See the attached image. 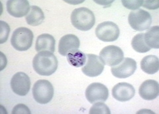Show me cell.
<instances>
[{
	"label": "cell",
	"mask_w": 159,
	"mask_h": 114,
	"mask_svg": "<svg viewBox=\"0 0 159 114\" xmlns=\"http://www.w3.org/2000/svg\"><path fill=\"white\" fill-rule=\"evenodd\" d=\"M58 60L51 52H42L35 55L33 60V67L39 75L51 76L58 68Z\"/></svg>",
	"instance_id": "cell-1"
},
{
	"label": "cell",
	"mask_w": 159,
	"mask_h": 114,
	"mask_svg": "<svg viewBox=\"0 0 159 114\" xmlns=\"http://www.w3.org/2000/svg\"><path fill=\"white\" fill-rule=\"evenodd\" d=\"M70 19L74 27L84 32L91 29L96 22V17L90 9L84 7L74 9Z\"/></svg>",
	"instance_id": "cell-2"
},
{
	"label": "cell",
	"mask_w": 159,
	"mask_h": 114,
	"mask_svg": "<svg viewBox=\"0 0 159 114\" xmlns=\"http://www.w3.org/2000/svg\"><path fill=\"white\" fill-rule=\"evenodd\" d=\"M33 33L27 27H19L15 30L11 38V46L17 51H27L32 46Z\"/></svg>",
	"instance_id": "cell-3"
},
{
	"label": "cell",
	"mask_w": 159,
	"mask_h": 114,
	"mask_svg": "<svg viewBox=\"0 0 159 114\" xmlns=\"http://www.w3.org/2000/svg\"><path fill=\"white\" fill-rule=\"evenodd\" d=\"M32 91L34 100L41 104L49 103L54 96L53 86L51 82L46 80H40L36 82Z\"/></svg>",
	"instance_id": "cell-4"
},
{
	"label": "cell",
	"mask_w": 159,
	"mask_h": 114,
	"mask_svg": "<svg viewBox=\"0 0 159 114\" xmlns=\"http://www.w3.org/2000/svg\"><path fill=\"white\" fill-rule=\"evenodd\" d=\"M128 22L130 26L135 31L143 32L150 27L152 17L148 12L142 9H138L129 13Z\"/></svg>",
	"instance_id": "cell-5"
},
{
	"label": "cell",
	"mask_w": 159,
	"mask_h": 114,
	"mask_svg": "<svg viewBox=\"0 0 159 114\" xmlns=\"http://www.w3.org/2000/svg\"><path fill=\"white\" fill-rule=\"evenodd\" d=\"M95 32L97 37L104 42H115L120 34L119 27L112 22H104L99 23Z\"/></svg>",
	"instance_id": "cell-6"
},
{
	"label": "cell",
	"mask_w": 159,
	"mask_h": 114,
	"mask_svg": "<svg viewBox=\"0 0 159 114\" xmlns=\"http://www.w3.org/2000/svg\"><path fill=\"white\" fill-rule=\"evenodd\" d=\"M99 57L105 65L113 67L123 61L124 53L120 47L116 46H108L103 47L99 52Z\"/></svg>",
	"instance_id": "cell-7"
},
{
	"label": "cell",
	"mask_w": 159,
	"mask_h": 114,
	"mask_svg": "<svg viewBox=\"0 0 159 114\" xmlns=\"http://www.w3.org/2000/svg\"><path fill=\"white\" fill-rule=\"evenodd\" d=\"M86 97L90 103L106 102L109 96L107 87L101 83H92L86 90Z\"/></svg>",
	"instance_id": "cell-8"
},
{
	"label": "cell",
	"mask_w": 159,
	"mask_h": 114,
	"mask_svg": "<svg viewBox=\"0 0 159 114\" xmlns=\"http://www.w3.org/2000/svg\"><path fill=\"white\" fill-rule=\"evenodd\" d=\"M10 84L13 92L20 96H26L31 88L30 78L24 72H17L14 74Z\"/></svg>",
	"instance_id": "cell-9"
},
{
	"label": "cell",
	"mask_w": 159,
	"mask_h": 114,
	"mask_svg": "<svg viewBox=\"0 0 159 114\" xmlns=\"http://www.w3.org/2000/svg\"><path fill=\"white\" fill-rule=\"evenodd\" d=\"M105 64L95 54H86V62L82 68V72L89 77H96L100 75L104 69Z\"/></svg>",
	"instance_id": "cell-10"
},
{
	"label": "cell",
	"mask_w": 159,
	"mask_h": 114,
	"mask_svg": "<svg viewBox=\"0 0 159 114\" xmlns=\"http://www.w3.org/2000/svg\"><path fill=\"white\" fill-rule=\"evenodd\" d=\"M137 69V62L135 59L125 57L123 61L116 66L111 68L113 76L120 79H125L131 76Z\"/></svg>",
	"instance_id": "cell-11"
},
{
	"label": "cell",
	"mask_w": 159,
	"mask_h": 114,
	"mask_svg": "<svg viewBox=\"0 0 159 114\" xmlns=\"http://www.w3.org/2000/svg\"><path fill=\"white\" fill-rule=\"evenodd\" d=\"M135 94V90L130 83H119L112 89V96L116 100L125 102L131 100Z\"/></svg>",
	"instance_id": "cell-12"
},
{
	"label": "cell",
	"mask_w": 159,
	"mask_h": 114,
	"mask_svg": "<svg viewBox=\"0 0 159 114\" xmlns=\"http://www.w3.org/2000/svg\"><path fill=\"white\" fill-rule=\"evenodd\" d=\"M80 46V39L75 35L67 34L61 37L58 43V52L63 56H66L72 52L78 50Z\"/></svg>",
	"instance_id": "cell-13"
},
{
	"label": "cell",
	"mask_w": 159,
	"mask_h": 114,
	"mask_svg": "<svg viewBox=\"0 0 159 114\" xmlns=\"http://www.w3.org/2000/svg\"><path fill=\"white\" fill-rule=\"evenodd\" d=\"M30 5L26 0H10L7 2V11L15 17L27 16L30 11Z\"/></svg>",
	"instance_id": "cell-14"
},
{
	"label": "cell",
	"mask_w": 159,
	"mask_h": 114,
	"mask_svg": "<svg viewBox=\"0 0 159 114\" xmlns=\"http://www.w3.org/2000/svg\"><path fill=\"white\" fill-rule=\"evenodd\" d=\"M139 93L145 100H153L159 94V86L158 82L153 80H147L144 82L139 87Z\"/></svg>",
	"instance_id": "cell-15"
},
{
	"label": "cell",
	"mask_w": 159,
	"mask_h": 114,
	"mask_svg": "<svg viewBox=\"0 0 159 114\" xmlns=\"http://www.w3.org/2000/svg\"><path fill=\"white\" fill-rule=\"evenodd\" d=\"M56 41L54 37L48 33H43L38 36L35 43L37 52H48L53 53L55 50Z\"/></svg>",
	"instance_id": "cell-16"
},
{
	"label": "cell",
	"mask_w": 159,
	"mask_h": 114,
	"mask_svg": "<svg viewBox=\"0 0 159 114\" xmlns=\"http://www.w3.org/2000/svg\"><path fill=\"white\" fill-rule=\"evenodd\" d=\"M141 68L146 73H156L159 69V59L158 57L154 55L144 57L141 62Z\"/></svg>",
	"instance_id": "cell-17"
},
{
	"label": "cell",
	"mask_w": 159,
	"mask_h": 114,
	"mask_svg": "<svg viewBox=\"0 0 159 114\" xmlns=\"http://www.w3.org/2000/svg\"><path fill=\"white\" fill-rule=\"evenodd\" d=\"M27 23L31 26H37L44 20V14L42 9L38 6H32L30 11L25 16Z\"/></svg>",
	"instance_id": "cell-18"
},
{
	"label": "cell",
	"mask_w": 159,
	"mask_h": 114,
	"mask_svg": "<svg viewBox=\"0 0 159 114\" xmlns=\"http://www.w3.org/2000/svg\"><path fill=\"white\" fill-rule=\"evenodd\" d=\"M145 42L151 49L159 48V27L158 26L151 27L145 33Z\"/></svg>",
	"instance_id": "cell-19"
},
{
	"label": "cell",
	"mask_w": 159,
	"mask_h": 114,
	"mask_svg": "<svg viewBox=\"0 0 159 114\" xmlns=\"http://www.w3.org/2000/svg\"><path fill=\"white\" fill-rule=\"evenodd\" d=\"M66 57L68 63L76 67L84 66L86 62V55L78 49L68 53Z\"/></svg>",
	"instance_id": "cell-20"
},
{
	"label": "cell",
	"mask_w": 159,
	"mask_h": 114,
	"mask_svg": "<svg viewBox=\"0 0 159 114\" xmlns=\"http://www.w3.org/2000/svg\"><path fill=\"white\" fill-rule=\"evenodd\" d=\"M131 46L134 50L138 53H146L151 50L145 42V33L137 34L131 41Z\"/></svg>",
	"instance_id": "cell-21"
},
{
	"label": "cell",
	"mask_w": 159,
	"mask_h": 114,
	"mask_svg": "<svg viewBox=\"0 0 159 114\" xmlns=\"http://www.w3.org/2000/svg\"><path fill=\"white\" fill-rule=\"evenodd\" d=\"M89 113L90 114H110L111 112L109 108L105 103L102 102L94 103L92 107L89 110Z\"/></svg>",
	"instance_id": "cell-22"
},
{
	"label": "cell",
	"mask_w": 159,
	"mask_h": 114,
	"mask_svg": "<svg viewBox=\"0 0 159 114\" xmlns=\"http://www.w3.org/2000/svg\"><path fill=\"white\" fill-rule=\"evenodd\" d=\"M1 31H0V43L2 44L7 42L10 32V27L6 22L3 21L0 22Z\"/></svg>",
	"instance_id": "cell-23"
},
{
	"label": "cell",
	"mask_w": 159,
	"mask_h": 114,
	"mask_svg": "<svg viewBox=\"0 0 159 114\" xmlns=\"http://www.w3.org/2000/svg\"><path fill=\"white\" fill-rule=\"evenodd\" d=\"M143 1H121L124 7L131 10H136L142 6Z\"/></svg>",
	"instance_id": "cell-24"
},
{
	"label": "cell",
	"mask_w": 159,
	"mask_h": 114,
	"mask_svg": "<svg viewBox=\"0 0 159 114\" xmlns=\"http://www.w3.org/2000/svg\"><path fill=\"white\" fill-rule=\"evenodd\" d=\"M12 114H31V111L24 104H18L13 107Z\"/></svg>",
	"instance_id": "cell-25"
},
{
	"label": "cell",
	"mask_w": 159,
	"mask_h": 114,
	"mask_svg": "<svg viewBox=\"0 0 159 114\" xmlns=\"http://www.w3.org/2000/svg\"><path fill=\"white\" fill-rule=\"evenodd\" d=\"M158 1H143L142 6L148 9H157L159 7Z\"/></svg>",
	"instance_id": "cell-26"
}]
</instances>
